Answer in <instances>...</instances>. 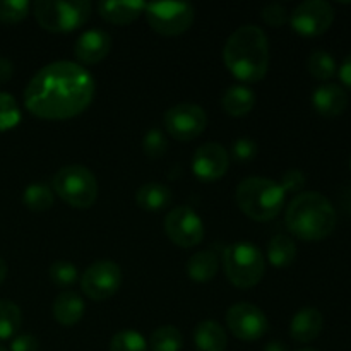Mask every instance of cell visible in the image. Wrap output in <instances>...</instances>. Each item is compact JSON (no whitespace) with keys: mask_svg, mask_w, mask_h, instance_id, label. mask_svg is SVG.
Segmentation results:
<instances>
[{"mask_svg":"<svg viewBox=\"0 0 351 351\" xmlns=\"http://www.w3.org/2000/svg\"><path fill=\"white\" fill-rule=\"evenodd\" d=\"M336 221L338 216L335 206L319 192L297 194L285 215V223L290 233L307 242L328 239L335 232Z\"/></svg>","mask_w":351,"mask_h":351,"instance_id":"3","label":"cell"},{"mask_svg":"<svg viewBox=\"0 0 351 351\" xmlns=\"http://www.w3.org/2000/svg\"><path fill=\"white\" fill-rule=\"evenodd\" d=\"M226 326L237 339L252 343L266 335L269 322L266 314L257 305L239 302L226 312Z\"/></svg>","mask_w":351,"mask_h":351,"instance_id":"12","label":"cell"},{"mask_svg":"<svg viewBox=\"0 0 351 351\" xmlns=\"http://www.w3.org/2000/svg\"><path fill=\"white\" fill-rule=\"evenodd\" d=\"M165 232L175 245L191 249L204 239V223L189 206H177L165 218Z\"/></svg>","mask_w":351,"mask_h":351,"instance_id":"11","label":"cell"},{"mask_svg":"<svg viewBox=\"0 0 351 351\" xmlns=\"http://www.w3.org/2000/svg\"><path fill=\"white\" fill-rule=\"evenodd\" d=\"M263 19L273 27H281L288 21L287 7L281 3H269L263 9Z\"/></svg>","mask_w":351,"mask_h":351,"instance_id":"35","label":"cell"},{"mask_svg":"<svg viewBox=\"0 0 351 351\" xmlns=\"http://www.w3.org/2000/svg\"><path fill=\"white\" fill-rule=\"evenodd\" d=\"M147 24L161 36H178L191 29L194 23V7L187 2H154L144 7Z\"/></svg>","mask_w":351,"mask_h":351,"instance_id":"8","label":"cell"},{"mask_svg":"<svg viewBox=\"0 0 351 351\" xmlns=\"http://www.w3.org/2000/svg\"><path fill=\"white\" fill-rule=\"evenodd\" d=\"M324 328V317L321 311L305 307L293 315L290 324V335L298 343H311L317 338Z\"/></svg>","mask_w":351,"mask_h":351,"instance_id":"17","label":"cell"},{"mask_svg":"<svg viewBox=\"0 0 351 351\" xmlns=\"http://www.w3.org/2000/svg\"><path fill=\"white\" fill-rule=\"evenodd\" d=\"M298 351H317V350H314V348H304V350H298Z\"/></svg>","mask_w":351,"mask_h":351,"instance_id":"43","label":"cell"},{"mask_svg":"<svg viewBox=\"0 0 351 351\" xmlns=\"http://www.w3.org/2000/svg\"><path fill=\"white\" fill-rule=\"evenodd\" d=\"M230 168V154L221 144L206 143L192 158V170L199 180L215 182L226 175Z\"/></svg>","mask_w":351,"mask_h":351,"instance_id":"14","label":"cell"},{"mask_svg":"<svg viewBox=\"0 0 351 351\" xmlns=\"http://www.w3.org/2000/svg\"><path fill=\"white\" fill-rule=\"evenodd\" d=\"M110 351H147L146 339L132 329L119 331L110 341Z\"/></svg>","mask_w":351,"mask_h":351,"instance_id":"30","label":"cell"},{"mask_svg":"<svg viewBox=\"0 0 351 351\" xmlns=\"http://www.w3.org/2000/svg\"><path fill=\"white\" fill-rule=\"evenodd\" d=\"M23 202L27 209L34 213H45L53 208L55 194L50 187L43 184L27 185L23 194Z\"/></svg>","mask_w":351,"mask_h":351,"instance_id":"26","label":"cell"},{"mask_svg":"<svg viewBox=\"0 0 351 351\" xmlns=\"http://www.w3.org/2000/svg\"><path fill=\"white\" fill-rule=\"evenodd\" d=\"M51 191L72 208L88 209L98 199V182L89 168L67 165L53 175Z\"/></svg>","mask_w":351,"mask_h":351,"instance_id":"7","label":"cell"},{"mask_svg":"<svg viewBox=\"0 0 351 351\" xmlns=\"http://www.w3.org/2000/svg\"><path fill=\"white\" fill-rule=\"evenodd\" d=\"M226 69L242 82H259L269 71V41L259 26L245 24L233 31L223 50Z\"/></svg>","mask_w":351,"mask_h":351,"instance_id":"2","label":"cell"},{"mask_svg":"<svg viewBox=\"0 0 351 351\" xmlns=\"http://www.w3.org/2000/svg\"><path fill=\"white\" fill-rule=\"evenodd\" d=\"M29 9L26 0H0V21L7 24L21 23L29 14Z\"/></svg>","mask_w":351,"mask_h":351,"instance_id":"31","label":"cell"},{"mask_svg":"<svg viewBox=\"0 0 351 351\" xmlns=\"http://www.w3.org/2000/svg\"><path fill=\"white\" fill-rule=\"evenodd\" d=\"M0 351H9V350H7V348H3V346L0 345Z\"/></svg>","mask_w":351,"mask_h":351,"instance_id":"44","label":"cell"},{"mask_svg":"<svg viewBox=\"0 0 351 351\" xmlns=\"http://www.w3.org/2000/svg\"><path fill=\"white\" fill-rule=\"evenodd\" d=\"M312 105L322 117H339L348 108V95L345 89L335 82H324L312 95Z\"/></svg>","mask_w":351,"mask_h":351,"instance_id":"16","label":"cell"},{"mask_svg":"<svg viewBox=\"0 0 351 351\" xmlns=\"http://www.w3.org/2000/svg\"><path fill=\"white\" fill-rule=\"evenodd\" d=\"M232 154L235 156L237 161H250L257 156V144L249 137H240L233 143Z\"/></svg>","mask_w":351,"mask_h":351,"instance_id":"34","label":"cell"},{"mask_svg":"<svg viewBox=\"0 0 351 351\" xmlns=\"http://www.w3.org/2000/svg\"><path fill=\"white\" fill-rule=\"evenodd\" d=\"M298 256L297 245L285 233H278L267 243V259L276 267H288L295 263Z\"/></svg>","mask_w":351,"mask_h":351,"instance_id":"24","label":"cell"},{"mask_svg":"<svg viewBox=\"0 0 351 351\" xmlns=\"http://www.w3.org/2000/svg\"><path fill=\"white\" fill-rule=\"evenodd\" d=\"M308 72L317 81H329L336 74V60L329 51L315 50L312 51L307 60Z\"/></svg>","mask_w":351,"mask_h":351,"instance_id":"27","label":"cell"},{"mask_svg":"<svg viewBox=\"0 0 351 351\" xmlns=\"http://www.w3.org/2000/svg\"><path fill=\"white\" fill-rule=\"evenodd\" d=\"M14 74V64L5 57H0V84H5Z\"/></svg>","mask_w":351,"mask_h":351,"instance_id":"38","label":"cell"},{"mask_svg":"<svg viewBox=\"0 0 351 351\" xmlns=\"http://www.w3.org/2000/svg\"><path fill=\"white\" fill-rule=\"evenodd\" d=\"M266 351H288V350L281 341H273L266 346Z\"/></svg>","mask_w":351,"mask_h":351,"instance_id":"41","label":"cell"},{"mask_svg":"<svg viewBox=\"0 0 351 351\" xmlns=\"http://www.w3.org/2000/svg\"><path fill=\"white\" fill-rule=\"evenodd\" d=\"M290 23L304 36H321L335 23V9L326 0H305L295 7Z\"/></svg>","mask_w":351,"mask_h":351,"instance_id":"13","label":"cell"},{"mask_svg":"<svg viewBox=\"0 0 351 351\" xmlns=\"http://www.w3.org/2000/svg\"><path fill=\"white\" fill-rule=\"evenodd\" d=\"M184 346V336L175 326H161L154 329L149 338L151 351H180Z\"/></svg>","mask_w":351,"mask_h":351,"instance_id":"25","label":"cell"},{"mask_svg":"<svg viewBox=\"0 0 351 351\" xmlns=\"http://www.w3.org/2000/svg\"><path fill=\"white\" fill-rule=\"evenodd\" d=\"M23 315L21 308L10 300H0V339H9L19 331Z\"/></svg>","mask_w":351,"mask_h":351,"instance_id":"28","label":"cell"},{"mask_svg":"<svg viewBox=\"0 0 351 351\" xmlns=\"http://www.w3.org/2000/svg\"><path fill=\"white\" fill-rule=\"evenodd\" d=\"M5 278H7V264H5V261L0 257V285L3 283V280H5Z\"/></svg>","mask_w":351,"mask_h":351,"instance_id":"42","label":"cell"},{"mask_svg":"<svg viewBox=\"0 0 351 351\" xmlns=\"http://www.w3.org/2000/svg\"><path fill=\"white\" fill-rule=\"evenodd\" d=\"M341 204H343V208H345L346 211H348L350 215H351V187L348 189V191L343 192V195H341Z\"/></svg>","mask_w":351,"mask_h":351,"instance_id":"40","label":"cell"},{"mask_svg":"<svg viewBox=\"0 0 351 351\" xmlns=\"http://www.w3.org/2000/svg\"><path fill=\"white\" fill-rule=\"evenodd\" d=\"M219 267L218 254L215 250H201L194 254L187 263V274L197 283H208L216 276Z\"/></svg>","mask_w":351,"mask_h":351,"instance_id":"23","label":"cell"},{"mask_svg":"<svg viewBox=\"0 0 351 351\" xmlns=\"http://www.w3.org/2000/svg\"><path fill=\"white\" fill-rule=\"evenodd\" d=\"M31 7L36 23L51 33H71L91 16V3L86 0H38Z\"/></svg>","mask_w":351,"mask_h":351,"instance_id":"6","label":"cell"},{"mask_svg":"<svg viewBox=\"0 0 351 351\" xmlns=\"http://www.w3.org/2000/svg\"><path fill=\"white\" fill-rule=\"evenodd\" d=\"M21 112L16 99L7 93H0V130L12 129L19 123Z\"/></svg>","mask_w":351,"mask_h":351,"instance_id":"32","label":"cell"},{"mask_svg":"<svg viewBox=\"0 0 351 351\" xmlns=\"http://www.w3.org/2000/svg\"><path fill=\"white\" fill-rule=\"evenodd\" d=\"M84 302L79 297L75 291H62L57 298H55L53 305H51V315L55 321L65 328H72L77 322H81L82 315H84Z\"/></svg>","mask_w":351,"mask_h":351,"instance_id":"19","label":"cell"},{"mask_svg":"<svg viewBox=\"0 0 351 351\" xmlns=\"http://www.w3.org/2000/svg\"><path fill=\"white\" fill-rule=\"evenodd\" d=\"M223 267L230 283L242 290L261 283L266 273V259L254 243H232L223 252Z\"/></svg>","mask_w":351,"mask_h":351,"instance_id":"5","label":"cell"},{"mask_svg":"<svg viewBox=\"0 0 351 351\" xmlns=\"http://www.w3.org/2000/svg\"><path fill=\"white\" fill-rule=\"evenodd\" d=\"M280 185L285 194H288V192H302L305 185V175L300 170H288L281 178Z\"/></svg>","mask_w":351,"mask_h":351,"instance_id":"36","label":"cell"},{"mask_svg":"<svg viewBox=\"0 0 351 351\" xmlns=\"http://www.w3.org/2000/svg\"><path fill=\"white\" fill-rule=\"evenodd\" d=\"M122 287V269L110 259H99L93 263L81 276V290L95 302H105L112 298Z\"/></svg>","mask_w":351,"mask_h":351,"instance_id":"9","label":"cell"},{"mask_svg":"<svg viewBox=\"0 0 351 351\" xmlns=\"http://www.w3.org/2000/svg\"><path fill=\"white\" fill-rule=\"evenodd\" d=\"M95 98V79L77 62L45 65L24 89L27 112L43 120H69L81 115Z\"/></svg>","mask_w":351,"mask_h":351,"instance_id":"1","label":"cell"},{"mask_svg":"<svg viewBox=\"0 0 351 351\" xmlns=\"http://www.w3.org/2000/svg\"><path fill=\"white\" fill-rule=\"evenodd\" d=\"M171 191L158 182H147L136 192V202L144 211H161L171 204Z\"/></svg>","mask_w":351,"mask_h":351,"instance_id":"21","label":"cell"},{"mask_svg":"<svg viewBox=\"0 0 351 351\" xmlns=\"http://www.w3.org/2000/svg\"><path fill=\"white\" fill-rule=\"evenodd\" d=\"M194 341L199 351H226L228 336L216 321H202L195 328Z\"/></svg>","mask_w":351,"mask_h":351,"instance_id":"20","label":"cell"},{"mask_svg":"<svg viewBox=\"0 0 351 351\" xmlns=\"http://www.w3.org/2000/svg\"><path fill=\"white\" fill-rule=\"evenodd\" d=\"M48 274H50V280L55 287L58 288H69L77 281L79 273L77 267L74 266L69 261H53L48 269Z\"/></svg>","mask_w":351,"mask_h":351,"instance_id":"29","label":"cell"},{"mask_svg":"<svg viewBox=\"0 0 351 351\" xmlns=\"http://www.w3.org/2000/svg\"><path fill=\"white\" fill-rule=\"evenodd\" d=\"M10 351H40V341L33 335H21L14 338Z\"/></svg>","mask_w":351,"mask_h":351,"instance_id":"37","label":"cell"},{"mask_svg":"<svg viewBox=\"0 0 351 351\" xmlns=\"http://www.w3.org/2000/svg\"><path fill=\"white\" fill-rule=\"evenodd\" d=\"M168 149V139L160 129L147 130L143 139V151L149 158H161Z\"/></svg>","mask_w":351,"mask_h":351,"instance_id":"33","label":"cell"},{"mask_svg":"<svg viewBox=\"0 0 351 351\" xmlns=\"http://www.w3.org/2000/svg\"><path fill=\"white\" fill-rule=\"evenodd\" d=\"M350 170H351V156H350Z\"/></svg>","mask_w":351,"mask_h":351,"instance_id":"45","label":"cell"},{"mask_svg":"<svg viewBox=\"0 0 351 351\" xmlns=\"http://www.w3.org/2000/svg\"><path fill=\"white\" fill-rule=\"evenodd\" d=\"M163 125L168 136L177 141H192L201 136L208 125V115L204 108L194 103H178L167 110Z\"/></svg>","mask_w":351,"mask_h":351,"instance_id":"10","label":"cell"},{"mask_svg":"<svg viewBox=\"0 0 351 351\" xmlns=\"http://www.w3.org/2000/svg\"><path fill=\"white\" fill-rule=\"evenodd\" d=\"M339 79H341V82L346 88L351 89V53L345 58V62L339 67Z\"/></svg>","mask_w":351,"mask_h":351,"instance_id":"39","label":"cell"},{"mask_svg":"<svg viewBox=\"0 0 351 351\" xmlns=\"http://www.w3.org/2000/svg\"><path fill=\"white\" fill-rule=\"evenodd\" d=\"M221 105L230 117L239 119V117H245L252 112L254 105H256V96L245 86H232L223 95Z\"/></svg>","mask_w":351,"mask_h":351,"instance_id":"22","label":"cell"},{"mask_svg":"<svg viewBox=\"0 0 351 351\" xmlns=\"http://www.w3.org/2000/svg\"><path fill=\"white\" fill-rule=\"evenodd\" d=\"M146 3L139 0H120V2H99L98 14L110 24L129 26L144 12Z\"/></svg>","mask_w":351,"mask_h":351,"instance_id":"18","label":"cell"},{"mask_svg":"<svg viewBox=\"0 0 351 351\" xmlns=\"http://www.w3.org/2000/svg\"><path fill=\"white\" fill-rule=\"evenodd\" d=\"M110 48H112V38L106 31L88 29L75 41L74 55L81 64L95 65L108 57Z\"/></svg>","mask_w":351,"mask_h":351,"instance_id":"15","label":"cell"},{"mask_svg":"<svg viewBox=\"0 0 351 351\" xmlns=\"http://www.w3.org/2000/svg\"><path fill=\"white\" fill-rule=\"evenodd\" d=\"M237 206L254 221H269L281 213L287 194L278 182L266 177H249L237 187Z\"/></svg>","mask_w":351,"mask_h":351,"instance_id":"4","label":"cell"}]
</instances>
